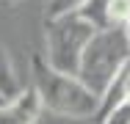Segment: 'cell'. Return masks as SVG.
<instances>
[{"instance_id":"cell-11","label":"cell","mask_w":130,"mask_h":124,"mask_svg":"<svg viewBox=\"0 0 130 124\" xmlns=\"http://www.w3.org/2000/svg\"><path fill=\"white\" fill-rule=\"evenodd\" d=\"M6 102H8V99H6V97H3V94H0V108H3V105H6Z\"/></svg>"},{"instance_id":"cell-10","label":"cell","mask_w":130,"mask_h":124,"mask_svg":"<svg viewBox=\"0 0 130 124\" xmlns=\"http://www.w3.org/2000/svg\"><path fill=\"white\" fill-rule=\"evenodd\" d=\"M122 30H125V39H127V44H130V19L122 25Z\"/></svg>"},{"instance_id":"cell-8","label":"cell","mask_w":130,"mask_h":124,"mask_svg":"<svg viewBox=\"0 0 130 124\" xmlns=\"http://www.w3.org/2000/svg\"><path fill=\"white\" fill-rule=\"evenodd\" d=\"M130 19V0H111L108 6V28H122Z\"/></svg>"},{"instance_id":"cell-4","label":"cell","mask_w":130,"mask_h":124,"mask_svg":"<svg viewBox=\"0 0 130 124\" xmlns=\"http://www.w3.org/2000/svg\"><path fill=\"white\" fill-rule=\"evenodd\" d=\"M42 113V105L33 94V88H25L20 97L8 99L0 108V124H36Z\"/></svg>"},{"instance_id":"cell-12","label":"cell","mask_w":130,"mask_h":124,"mask_svg":"<svg viewBox=\"0 0 130 124\" xmlns=\"http://www.w3.org/2000/svg\"><path fill=\"white\" fill-rule=\"evenodd\" d=\"M6 3H14V0H6Z\"/></svg>"},{"instance_id":"cell-3","label":"cell","mask_w":130,"mask_h":124,"mask_svg":"<svg viewBox=\"0 0 130 124\" xmlns=\"http://www.w3.org/2000/svg\"><path fill=\"white\" fill-rule=\"evenodd\" d=\"M97 28L83 19L80 14L58 17V19H44V61L47 66L61 74H78L83 50L91 42Z\"/></svg>"},{"instance_id":"cell-6","label":"cell","mask_w":130,"mask_h":124,"mask_svg":"<svg viewBox=\"0 0 130 124\" xmlns=\"http://www.w3.org/2000/svg\"><path fill=\"white\" fill-rule=\"evenodd\" d=\"M89 0H47L44 6V19H58V17H69V14H80L86 8Z\"/></svg>"},{"instance_id":"cell-5","label":"cell","mask_w":130,"mask_h":124,"mask_svg":"<svg viewBox=\"0 0 130 124\" xmlns=\"http://www.w3.org/2000/svg\"><path fill=\"white\" fill-rule=\"evenodd\" d=\"M22 91H25V86H22L20 74L14 69V61H11L8 50L0 44V94L6 99H14V97H20Z\"/></svg>"},{"instance_id":"cell-7","label":"cell","mask_w":130,"mask_h":124,"mask_svg":"<svg viewBox=\"0 0 130 124\" xmlns=\"http://www.w3.org/2000/svg\"><path fill=\"white\" fill-rule=\"evenodd\" d=\"M108 6H111V0H89L86 8L80 11V17L89 19L97 30H103V28H108Z\"/></svg>"},{"instance_id":"cell-1","label":"cell","mask_w":130,"mask_h":124,"mask_svg":"<svg viewBox=\"0 0 130 124\" xmlns=\"http://www.w3.org/2000/svg\"><path fill=\"white\" fill-rule=\"evenodd\" d=\"M30 80L33 94L42 110L67 119H94L100 110V97H94L75 74H61L47 66L42 55L30 58Z\"/></svg>"},{"instance_id":"cell-9","label":"cell","mask_w":130,"mask_h":124,"mask_svg":"<svg viewBox=\"0 0 130 124\" xmlns=\"http://www.w3.org/2000/svg\"><path fill=\"white\" fill-rule=\"evenodd\" d=\"M100 124H130V99L122 102L119 108H113L105 119H100Z\"/></svg>"},{"instance_id":"cell-2","label":"cell","mask_w":130,"mask_h":124,"mask_svg":"<svg viewBox=\"0 0 130 124\" xmlns=\"http://www.w3.org/2000/svg\"><path fill=\"white\" fill-rule=\"evenodd\" d=\"M127 64H130V44L125 39V30L103 28L86 44L75 77L94 97L103 99V94L113 86V80L127 69Z\"/></svg>"}]
</instances>
